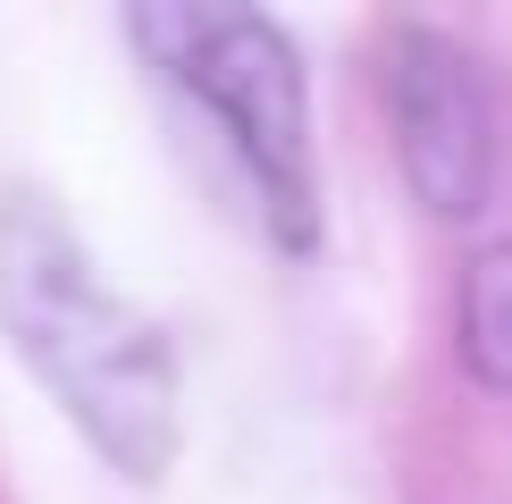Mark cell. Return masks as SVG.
<instances>
[{
  "instance_id": "6da1fadb",
  "label": "cell",
  "mask_w": 512,
  "mask_h": 504,
  "mask_svg": "<svg viewBox=\"0 0 512 504\" xmlns=\"http://www.w3.org/2000/svg\"><path fill=\"white\" fill-rule=\"evenodd\" d=\"M0 336L110 471L152 488L177 462V353L42 194L0 202Z\"/></svg>"
},
{
  "instance_id": "7a4b0ae2",
  "label": "cell",
  "mask_w": 512,
  "mask_h": 504,
  "mask_svg": "<svg viewBox=\"0 0 512 504\" xmlns=\"http://www.w3.org/2000/svg\"><path fill=\"white\" fill-rule=\"evenodd\" d=\"M126 34L177 93L202 101L244 185L261 194L269 236L303 252L319 236L311 210L319 194H311V93L294 42L261 9H194V0H143V9H126Z\"/></svg>"
},
{
  "instance_id": "3957f363",
  "label": "cell",
  "mask_w": 512,
  "mask_h": 504,
  "mask_svg": "<svg viewBox=\"0 0 512 504\" xmlns=\"http://www.w3.org/2000/svg\"><path fill=\"white\" fill-rule=\"evenodd\" d=\"M378 84H387V135L412 202L437 219H471L496 185V110L471 51L437 26H395L378 51Z\"/></svg>"
},
{
  "instance_id": "277c9868",
  "label": "cell",
  "mask_w": 512,
  "mask_h": 504,
  "mask_svg": "<svg viewBox=\"0 0 512 504\" xmlns=\"http://www.w3.org/2000/svg\"><path fill=\"white\" fill-rule=\"evenodd\" d=\"M454 345H462V370H471L487 395H512V236L479 244L471 261H462Z\"/></svg>"
}]
</instances>
